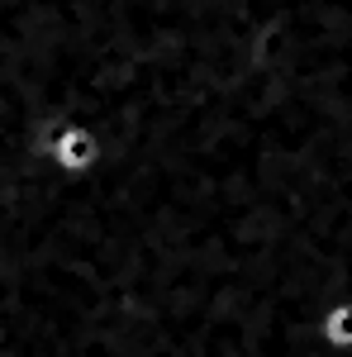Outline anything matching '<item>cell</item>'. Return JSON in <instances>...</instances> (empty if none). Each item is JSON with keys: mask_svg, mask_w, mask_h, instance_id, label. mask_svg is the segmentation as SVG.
Listing matches in <instances>:
<instances>
[{"mask_svg": "<svg viewBox=\"0 0 352 357\" xmlns=\"http://www.w3.org/2000/svg\"><path fill=\"white\" fill-rule=\"evenodd\" d=\"M319 343L338 357H352V296L324 305V314H319Z\"/></svg>", "mask_w": 352, "mask_h": 357, "instance_id": "6da1fadb", "label": "cell"}]
</instances>
